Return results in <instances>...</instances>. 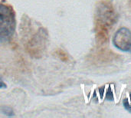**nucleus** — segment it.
<instances>
[{
  "label": "nucleus",
  "mask_w": 131,
  "mask_h": 118,
  "mask_svg": "<svg viewBox=\"0 0 131 118\" xmlns=\"http://www.w3.org/2000/svg\"><path fill=\"white\" fill-rule=\"evenodd\" d=\"M117 18L113 5L108 1H103L98 4L97 8V37L101 41H106L109 29L115 23Z\"/></svg>",
  "instance_id": "obj_1"
},
{
  "label": "nucleus",
  "mask_w": 131,
  "mask_h": 118,
  "mask_svg": "<svg viewBox=\"0 0 131 118\" xmlns=\"http://www.w3.org/2000/svg\"><path fill=\"white\" fill-rule=\"evenodd\" d=\"M16 28V15L13 8L0 2V44L8 42L13 37Z\"/></svg>",
  "instance_id": "obj_2"
},
{
  "label": "nucleus",
  "mask_w": 131,
  "mask_h": 118,
  "mask_svg": "<svg viewBox=\"0 0 131 118\" xmlns=\"http://www.w3.org/2000/svg\"><path fill=\"white\" fill-rule=\"evenodd\" d=\"M113 43L117 49L131 54L130 30L124 27L118 29L114 36Z\"/></svg>",
  "instance_id": "obj_3"
},
{
  "label": "nucleus",
  "mask_w": 131,
  "mask_h": 118,
  "mask_svg": "<svg viewBox=\"0 0 131 118\" xmlns=\"http://www.w3.org/2000/svg\"><path fill=\"white\" fill-rule=\"evenodd\" d=\"M2 112L6 115V116H8V117H12V116H15V114H14V111L13 110L9 108V107H3L2 108Z\"/></svg>",
  "instance_id": "obj_4"
},
{
  "label": "nucleus",
  "mask_w": 131,
  "mask_h": 118,
  "mask_svg": "<svg viewBox=\"0 0 131 118\" xmlns=\"http://www.w3.org/2000/svg\"><path fill=\"white\" fill-rule=\"evenodd\" d=\"M123 104H124V106L125 109L127 111H128L130 113H131V104L130 102H129L128 99H124Z\"/></svg>",
  "instance_id": "obj_5"
},
{
  "label": "nucleus",
  "mask_w": 131,
  "mask_h": 118,
  "mask_svg": "<svg viewBox=\"0 0 131 118\" xmlns=\"http://www.w3.org/2000/svg\"><path fill=\"white\" fill-rule=\"evenodd\" d=\"M6 88H7L6 84L3 81V80L2 78H0V89H4Z\"/></svg>",
  "instance_id": "obj_6"
}]
</instances>
